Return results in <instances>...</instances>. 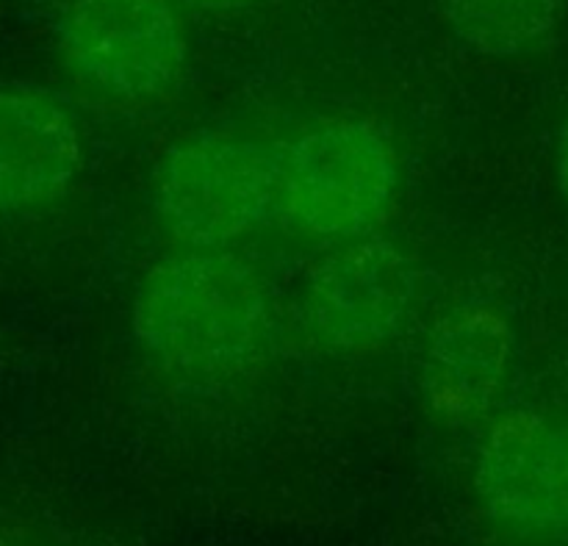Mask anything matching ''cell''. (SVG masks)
<instances>
[{
    "label": "cell",
    "instance_id": "obj_9",
    "mask_svg": "<svg viewBox=\"0 0 568 546\" xmlns=\"http://www.w3.org/2000/svg\"><path fill=\"white\" fill-rule=\"evenodd\" d=\"M455 37L491 59L541 50L555 37L564 0H444Z\"/></svg>",
    "mask_w": 568,
    "mask_h": 546
},
{
    "label": "cell",
    "instance_id": "obj_11",
    "mask_svg": "<svg viewBox=\"0 0 568 546\" xmlns=\"http://www.w3.org/2000/svg\"><path fill=\"white\" fill-rule=\"evenodd\" d=\"M555 166H558V183H560V194H564L566 205H568V120L560 128L558 136V153H555Z\"/></svg>",
    "mask_w": 568,
    "mask_h": 546
},
{
    "label": "cell",
    "instance_id": "obj_2",
    "mask_svg": "<svg viewBox=\"0 0 568 546\" xmlns=\"http://www.w3.org/2000/svg\"><path fill=\"white\" fill-rule=\"evenodd\" d=\"M399 189V159L377 122L333 117L305 128L283 150L277 209L297 231L347 242L388 214Z\"/></svg>",
    "mask_w": 568,
    "mask_h": 546
},
{
    "label": "cell",
    "instance_id": "obj_12",
    "mask_svg": "<svg viewBox=\"0 0 568 546\" xmlns=\"http://www.w3.org/2000/svg\"><path fill=\"white\" fill-rule=\"evenodd\" d=\"M0 546H28V544H22V542H17V538L3 536V533H0Z\"/></svg>",
    "mask_w": 568,
    "mask_h": 546
},
{
    "label": "cell",
    "instance_id": "obj_4",
    "mask_svg": "<svg viewBox=\"0 0 568 546\" xmlns=\"http://www.w3.org/2000/svg\"><path fill=\"white\" fill-rule=\"evenodd\" d=\"M61 64L89 92L150 103L183 75L189 37L172 0H70L55 22Z\"/></svg>",
    "mask_w": 568,
    "mask_h": 546
},
{
    "label": "cell",
    "instance_id": "obj_3",
    "mask_svg": "<svg viewBox=\"0 0 568 546\" xmlns=\"http://www.w3.org/2000/svg\"><path fill=\"white\" fill-rule=\"evenodd\" d=\"M277 166L281 155L239 133H189L155 166V216L186 250H225L277 209Z\"/></svg>",
    "mask_w": 568,
    "mask_h": 546
},
{
    "label": "cell",
    "instance_id": "obj_10",
    "mask_svg": "<svg viewBox=\"0 0 568 546\" xmlns=\"http://www.w3.org/2000/svg\"><path fill=\"white\" fill-rule=\"evenodd\" d=\"M175 6H183V9L203 11V14H236V11L250 9L258 0H172Z\"/></svg>",
    "mask_w": 568,
    "mask_h": 546
},
{
    "label": "cell",
    "instance_id": "obj_8",
    "mask_svg": "<svg viewBox=\"0 0 568 546\" xmlns=\"http://www.w3.org/2000/svg\"><path fill=\"white\" fill-rule=\"evenodd\" d=\"M514 325L497 305L447 311L422 355V394L447 425H469L497 408L514 372Z\"/></svg>",
    "mask_w": 568,
    "mask_h": 546
},
{
    "label": "cell",
    "instance_id": "obj_5",
    "mask_svg": "<svg viewBox=\"0 0 568 546\" xmlns=\"http://www.w3.org/2000/svg\"><path fill=\"white\" fill-rule=\"evenodd\" d=\"M300 300L316 342L336 353H372L408 325L416 272L388 239L355 236L311 266Z\"/></svg>",
    "mask_w": 568,
    "mask_h": 546
},
{
    "label": "cell",
    "instance_id": "obj_7",
    "mask_svg": "<svg viewBox=\"0 0 568 546\" xmlns=\"http://www.w3.org/2000/svg\"><path fill=\"white\" fill-rule=\"evenodd\" d=\"M81 166V125L59 94L37 83L0 87V216L59 203Z\"/></svg>",
    "mask_w": 568,
    "mask_h": 546
},
{
    "label": "cell",
    "instance_id": "obj_1",
    "mask_svg": "<svg viewBox=\"0 0 568 546\" xmlns=\"http://www.w3.org/2000/svg\"><path fill=\"white\" fill-rule=\"evenodd\" d=\"M131 322L153 364L194 383L250 375L270 358L277 333L270 286L227 250H186L150 266Z\"/></svg>",
    "mask_w": 568,
    "mask_h": 546
},
{
    "label": "cell",
    "instance_id": "obj_6",
    "mask_svg": "<svg viewBox=\"0 0 568 546\" xmlns=\"http://www.w3.org/2000/svg\"><path fill=\"white\" fill-rule=\"evenodd\" d=\"M475 494L499 527L519 536L568 530V433L527 408L488 422L475 453Z\"/></svg>",
    "mask_w": 568,
    "mask_h": 546
}]
</instances>
